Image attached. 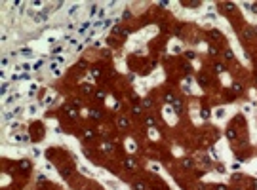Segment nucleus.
<instances>
[{
  "label": "nucleus",
  "instance_id": "27",
  "mask_svg": "<svg viewBox=\"0 0 257 190\" xmlns=\"http://www.w3.org/2000/svg\"><path fill=\"white\" fill-rule=\"evenodd\" d=\"M99 74H101V72H99V69H93V70H91V76H95V78H97Z\"/></svg>",
  "mask_w": 257,
  "mask_h": 190
},
{
  "label": "nucleus",
  "instance_id": "30",
  "mask_svg": "<svg viewBox=\"0 0 257 190\" xmlns=\"http://www.w3.org/2000/svg\"><path fill=\"white\" fill-rule=\"evenodd\" d=\"M215 190H227V186H225V184H217Z\"/></svg>",
  "mask_w": 257,
  "mask_h": 190
},
{
  "label": "nucleus",
  "instance_id": "9",
  "mask_svg": "<svg viewBox=\"0 0 257 190\" xmlns=\"http://www.w3.org/2000/svg\"><path fill=\"white\" fill-rule=\"evenodd\" d=\"M213 69H215V72H223V70H225V65H221V63H215V67H213Z\"/></svg>",
  "mask_w": 257,
  "mask_h": 190
},
{
  "label": "nucleus",
  "instance_id": "3",
  "mask_svg": "<svg viewBox=\"0 0 257 190\" xmlns=\"http://www.w3.org/2000/svg\"><path fill=\"white\" fill-rule=\"evenodd\" d=\"M90 114H91V118H101V116H103V112H101V110H90Z\"/></svg>",
  "mask_w": 257,
  "mask_h": 190
},
{
  "label": "nucleus",
  "instance_id": "31",
  "mask_svg": "<svg viewBox=\"0 0 257 190\" xmlns=\"http://www.w3.org/2000/svg\"><path fill=\"white\" fill-rule=\"evenodd\" d=\"M6 91H8V86H6V84H4V86H2V89H0V93H2V95H4V93H6Z\"/></svg>",
  "mask_w": 257,
  "mask_h": 190
},
{
  "label": "nucleus",
  "instance_id": "25",
  "mask_svg": "<svg viewBox=\"0 0 257 190\" xmlns=\"http://www.w3.org/2000/svg\"><path fill=\"white\" fill-rule=\"evenodd\" d=\"M139 112H141V106L135 105V106H133V114H139Z\"/></svg>",
  "mask_w": 257,
  "mask_h": 190
},
{
  "label": "nucleus",
  "instance_id": "23",
  "mask_svg": "<svg viewBox=\"0 0 257 190\" xmlns=\"http://www.w3.org/2000/svg\"><path fill=\"white\" fill-rule=\"evenodd\" d=\"M103 150L105 152H110V150H113V144H103Z\"/></svg>",
  "mask_w": 257,
  "mask_h": 190
},
{
  "label": "nucleus",
  "instance_id": "17",
  "mask_svg": "<svg viewBox=\"0 0 257 190\" xmlns=\"http://www.w3.org/2000/svg\"><path fill=\"white\" fill-rule=\"evenodd\" d=\"M232 89H234L236 93H240V91H242V86H240V84H232Z\"/></svg>",
  "mask_w": 257,
  "mask_h": 190
},
{
  "label": "nucleus",
  "instance_id": "29",
  "mask_svg": "<svg viewBox=\"0 0 257 190\" xmlns=\"http://www.w3.org/2000/svg\"><path fill=\"white\" fill-rule=\"evenodd\" d=\"M185 167H192V160H185Z\"/></svg>",
  "mask_w": 257,
  "mask_h": 190
},
{
  "label": "nucleus",
  "instance_id": "5",
  "mask_svg": "<svg viewBox=\"0 0 257 190\" xmlns=\"http://www.w3.org/2000/svg\"><path fill=\"white\" fill-rule=\"evenodd\" d=\"M124 164H126V167H128V169H133V167H135V162H133L132 158H130V160H126Z\"/></svg>",
  "mask_w": 257,
  "mask_h": 190
},
{
  "label": "nucleus",
  "instance_id": "2",
  "mask_svg": "<svg viewBox=\"0 0 257 190\" xmlns=\"http://www.w3.org/2000/svg\"><path fill=\"white\" fill-rule=\"evenodd\" d=\"M173 108H175V112H181V110H183V105H181V101H179V99L173 101Z\"/></svg>",
  "mask_w": 257,
  "mask_h": 190
},
{
  "label": "nucleus",
  "instance_id": "19",
  "mask_svg": "<svg viewBox=\"0 0 257 190\" xmlns=\"http://www.w3.org/2000/svg\"><path fill=\"white\" fill-rule=\"evenodd\" d=\"M198 82H200L202 86H206V84H208V78H206V76H200V78H198Z\"/></svg>",
  "mask_w": 257,
  "mask_h": 190
},
{
  "label": "nucleus",
  "instance_id": "28",
  "mask_svg": "<svg viewBox=\"0 0 257 190\" xmlns=\"http://www.w3.org/2000/svg\"><path fill=\"white\" fill-rule=\"evenodd\" d=\"M151 105H152V103H151V99H147V101H143V106H147V108H149V106H151Z\"/></svg>",
  "mask_w": 257,
  "mask_h": 190
},
{
  "label": "nucleus",
  "instance_id": "21",
  "mask_svg": "<svg viewBox=\"0 0 257 190\" xmlns=\"http://www.w3.org/2000/svg\"><path fill=\"white\" fill-rule=\"evenodd\" d=\"M185 57H187V59H194V51H187Z\"/></svg>",
  "mask_w": 257,
  "mask_h": 190
},
{
  "label": "nucleus",
  "instance_id": "10",
  "mask_svg": "<svg viewBox=\"0 0 257 190\" xmlns=\"http://www.w3.org/2000/svg\"><path fill=\"white\" fill-rule=\"evenodd\" d=\"M61 175H63V177H69V175H71V169H69V167H61Z\"/></svg>",
  "mask_w": 257,
  "mask_h": 190
},
{
  "label": "nucleus",
  "instance_id": "32",
  "mask_svg": "<svg viewBox=\"0 0 257 190\" xmlns=\"http://www.w3.org/2000/svg\"><path fill=\"white\" fill-rule=\"evenodd\" d=\"M251 188H253V190H257V181H255V179L251 181Z\"/></svg>",
  "mask_w": 257,
  "mask_h": 190
},
{
  "label": "nucleus",
  "instance_id": "7",
  "mask_svg": "<svg viewBox=\"0 0 257 190\" xmlns=\"http://www.w3.org/2000/svg\"><path fill=\"white\" fill-rule=\"evenodd\" d=\"M65 108H67V112L71 114V118H76V110L72 108V106H65Z\"/></svg>",
  "mask_w": 257,
  "mask_h": 190
},
{
  "label": "nucleus",
  "instance_id": "15",
  "mask_svg": "<svg viewBox=\"0 0 257 190\" xmlns=\"http://www.w3.org/2000/svg\"><path fill=\"white\" fill-rule=\"evenodd\" d=\"M164 99L168 101V103H172V101H175V97H173V93H166V97Z\"/></svg>",
  "mask_w": 257,
  "mask_h": 190
},
{
  "label": "nucleus",
  "instance_id": "11",
  "mask_svg": "<svg viewBox=\"0 0 257 190\" xmlns=\"http://www.w3.org/2000/svg\"><path fill=\"white\" fill-rule=\"evenodd\" d=\"M118 125L120 128H126V125H128V120L126 118H118Z\"/></svg>",
  "mask_w": 257,
  "mask_h": 190
},
{
  "label": "nucleus",
  "instance_id": "26",
  "mask_svg": "<svg viewBox=\"0 0 257 190\" xmlns=\"http://www.w3.org/2000/svg\"><path fill=\"white\" fill-rule=\"evenodd\" d=\"M36 181L42 184V183H46V177H44V175H38V179H36Z\"/></svg>",
  "mask_w": 257,
  "mask_h": 190
},
{
  "label": "nucleus",
  "instance_id": "13",
  "mask_svg": "<svg viewBox=\"0 0 257 190\" xmlns=\"http://www.w3.org/2000/svg\"><path fill=\"white\" fill-rule=\"evenodd\" d=\"M133 190H145V184L143 183H135L133 184Z\"/></svg>",
  "mask_w": 257,
  "mask_h": 190
},
{
  "label": "nucleus",
  "instance_id": "20",
  "mask_svg": "<svg viewBox=\"0 0 257 190\" xmlns=\"http://www.w3.org/2000/svg\"><path fill=\"white\" fill-rule=\"evenodd\" d=\"M225 57H227V59H232V57H234V53H232L230 50H227V51H225Z\"/></svg>",
  "mask_w": 257,
  "mask_h": 190
},
{
  "label": "nucleus",
  "instance_id": "12",
  "mask_svg": "<svg viewBox=\"0 0 257 190\" xmlns=\"http://www.w3.org/2000/svg\"><path fill=\"white\" fill-rule=\"evenodd\" d=\"M13 139H15V141H21V143H25V141H27L29 137H27V135H15Z\"/></svg>",
  "mask_w": 257,
  "mask_h": 190
},
{
  "label": "nucleus",
  "instance_id": "6",
  "mask_svg": "<svg viewBox=\"0 0 257 190\" xmlns=\"http://www.w3.org/2000/svg\"><path fill=\"white\" fill-rule=\"evenodd\" d=\"M227 137H229V139H236V131L232 129V128H229V131H227Z\"/></svg>",
  "mask_w": 257,
  "mask_h": 190
},
{
  "label": "nucleus",
  "instance_id": "14",
  "mask_svg": "<svg viewBox=\"0 0 257 190\" xmlns=\"http://www.w3.org/2000/svg\"><path fill=\"white\" fill-rule=\"evenodd\" d=\"M88 27H90V23H82L78 31H80V32H86V31H88Z\"/></svg>",
  "mask_w": 257,
  "mask_h": 190
},
{
  "label": "nucleus",
  "instance_id": "33",
  "mask_svg": "<svg viewBox=\"0 0 257 190\" xmlns=\"http://www.w3.org/2000/svg\"><path fill=\"white\" fill-rule=\"evenodd\" d=\"M255 82H257V80H255Z\"/></svg>",
  "mask_w": 257,
  "mask_h": 190
},
{
  "label": "nucleus",
  "instance_id": "4",
  "mask_svg": "<svg viewBox=\"0 0 257 190\" xmlns=\"http://www.w3.org/2000/svg\"><path fill=\"white\" fill-rule=\"evenodd\" d=\"M200 116H202V120H206L208 116H210V110H208L206 106H204V108H200Z\"/></svg>",
  "mask_w": 257,
  "mask_h": 190
},
{
  "label": "nucleus",
  "instance_id": "1",
  "mask_svg": "<svg viewBox=\"0 0 257 190\" xmlns=\"http://www.w3.org/2000/svg\"><path fill=\"white\" fill-rule=\"evenodd\" d=\"M19 169H21L23 173H29L31 171V162H29V160H21V162H19Z\"/></svg>",
  "mask_w": 257,
  "mask_h": 190
},
{
  "label": "nucleus",
  "instance_id": "22",
  "mask_svg": "<svg viewBox=\"0 0 257 190\" xmlns=\"http://www.w3.org/2000/svg\"><path fill=\"white\" fill-rule=\"evenodd\" d=\"M113 32H114V34H120V32H122V29H120L118 25H116V27L113 29ZM122 34H124V32H122Z\"/></svg>",
  "mask_w": 257,
  "mask_h": 190
},
{
  "label": "nucleus",
  "instance_id": "16",
  "mask_svg": "<svg viewBox=\"0 0 257 190\" xmlns=\"http://www.w3.org/2000/svg\"><path fill=\"white\" fill-rule=\"evenodd\" d=\"M82 91H84V93H90V91H91V86H90V84H84V86H82Z\"/></svg>",
  "mask_w": 257,
  "mask_h": 190
},
{
  "label": "nucleus",
  "instance_id": "8",
  "mask_svg": "<svg viewBox=\"0 0 257 190\" xmlns=\"http://www.w3.org/2000/svg\"><path fill=\"white\" fill-rule=\"evenodd\" d=\"M84 137H86V139H88V141H91V139H93V131H90V129H86V131H84Z\"/></svg>",
  "mask_w": 257,
  "mask_h": 190
},
{
  "label": "nucleus",
  "instance_id": "18",
  "mask_svg": "<svg viewBox=\"0 0 257 190\" xmlns=\"http://www.w3.org/2000/svg\"><path fill=\"white\" fill-rule=\"evenodd\" d=\"M145 124H147L149 128H152V125H154V118H147V120H145Z\"/></svg>",
  "mask_w": 257,
  "mask_h": 190
},
{
  "label": "nucleus",
  "instance_id": "24",
  "mask_svg": "<svg viewBox=\"0 0 257 190\" xmlns=\"http://www.w3.org/2000/svg\"><path fill=\"white\" fill-rule=\"evenodd\" d=\"M95 95H97L99 99H105V93H103V91H101V89H97V91H95Z\"/></svg>",
  "mask_w": 257,
  "mask_h": 190
}]
</instances>
